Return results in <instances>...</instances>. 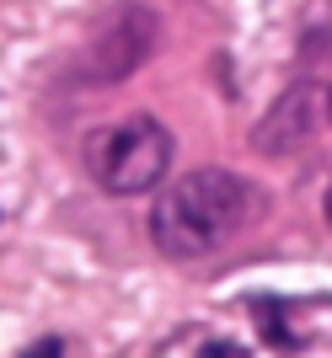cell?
I'll return each mask as SVG.
<instances>
[{
    "label": "cell",
    "mask_w": 332,
    "mask_h": 358,
    "mask_svg": "<svg viewBox=\"0 0 332 358\" xmlns=\"http://www.w3.org/2000/svg\"><path fill=\"white\" fill-rule=\"evenodd\" d=\"M86 171L113 198L151 193L155 182L172 171V134H166V123H155L151 113H134V118H118L107 129H97L86 139Z\"/></svg>",
    "instance_id": "2"
},
{
    "label": "cell",
    "mask_w": 332,
    "mask_h": 358,
    "mask_svg": "<svg viewBox=\"0 0 332 358\" xmlns=\"http://www.w3.org/2000/svg\"><path fill=\"white\" fill-rule=\"evenodd\" d=\"M311 118H317V96H311V86H295L268 107V118L257 123L252 145L263 155H295L311 139Z\"/></svg>",
    "instance_id": "4"
},
{
    "label": "cell",
    "mask_w": 332,
    "mask_h": 358,
    "mask_svg": "<svg viewBox=\"0 0 332 358\" xmlns=\"http://www.w3.org/2000/svg\"><path fill=\"white\" fill-rule=\"evenodd\" d=\"M263 209V193L247 187L230 171H188L155 198L151 209V241L155 252L193 262V257L220 252L226 241H236L252 224V214Z\"/></svg>",
    "instance_id": "1"
},
{
    "label": "cell",
    "mask_w": 332,
    "mask_h": 358,
    "mask_svg": "<svg viewBox=\"0 0 332 358\" xmlns=\"http://www.w3.org/2000/svg\"><path fill=\"white\" fill-rule=\"evenodd\" d=\"M327 118H332V96H327Z\"/></svg>",
    "instance_id": "6"
},
{
    "label": "cell",
    "mask_w": 332,
    "mask_h": 358,
    "mask_svg": "<svg viewBox=\"0 0 332 358\" xmlns=\"http://www.w3.org/2000/svg\"><path fill=\"white\" fill-rule=\"evenodd\" d=\"M321 209H327V224H332V182H327V198H321Z\"/></svg>",
    "instance_id": "5"
},
{
    "label": "cell",
    "mask_w": 332,
    "mask_h": 358,
    "mask_svg": "<svg viewBox=\"0 0 332 358\" xmlns=\"http://www.w3.org/2000/svg\"><path fill=\"white\" fill-rule=\"evenodd\" d=\"M155 43H161L155 11H145V6H113V11L86 32V43H81L70 75H76L81 86H118V80H129V75L155 54Z\"/></svg>",
    "instance_id": "3"
}]
</instances>
